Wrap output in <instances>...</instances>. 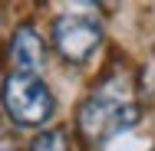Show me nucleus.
Instances as JSON below:
<instances>
[{
  "mask_svg": "<svg viewBox=\"0 0 155 151\" xmlns=\"http://www.w3.org/2000/svg\"><path fill=\"white\" fill-rule=\"evenodd\" d=\"M30 151H69V138L60 128H50V131H43V135L33 138Z\"/></svg>",
  "mask_w": 155,
  "mask_h": 151,
  "instance_id": "nucleus-5",
  "label": "nucleus"
},
{
  "mask_svg": "<svg viewBox=\"0 0 155 151\" xmlns=\"http://www.w3.org/2000/svg\"><path fill=\"white\" fill-rule=\"evenodd\" d=\"M3 109L17 125H43L53 115V92L30 72H13L3 86Z\"/></svg>",
  "mask_w": 155,
  "mask_h": 151,
  "instance_id": "nucleus-2",
  "label": "nucleus"
},
{
  "mask_svg": "<svg viewBox=\"0 0 155 151\" xmlns=\"http://www.w3.org/2000/svg\"><path fill=\"white\" fill-rule=\"evenodd\" d=\"M10 56L13 62L23 69V72H36L43 59H46V53H43V39H40V33L33 30V27H20V30L13 33V43H10Z\"/></svg>",
  "mask_w": 155,
  "mask_h": 151,
  "instance_id": "nucleus-4",
  "label": "nucleus"
},
{
  "mask_svg": "<svg viewBox=\"0 0 155 151\" xmlns=\"http://www.w3.org/2000/svg\"><path fill=\"white\" fill-rule=\"evenodd\" d=\"M53 43L63 59L86 62L102 43V27L89 17H60L53 27Z\"/></svg>",
  "mask_w": 155,
  "mask_h": 151,
  "instance_id": "nucleus-3",
  "label": "nucleus"
},
{
  "mask_svg": "<svg viewBox=\"0 0 155 151\" xmlns=\"http://www.w3.org/2000/svg\"><path fill=\"white\" fill-rule=\"evenodd\" d=\"M135 121H139V105L122 102V99H109V95H93L79 109V131L89 145H102V141L122 135Z\"/></svg>",
  "mask_w": 155,
  "mask_h": 151,
  "instance_id": "nucleus-1",
  "label": "nucleus"
}]
</instances>
